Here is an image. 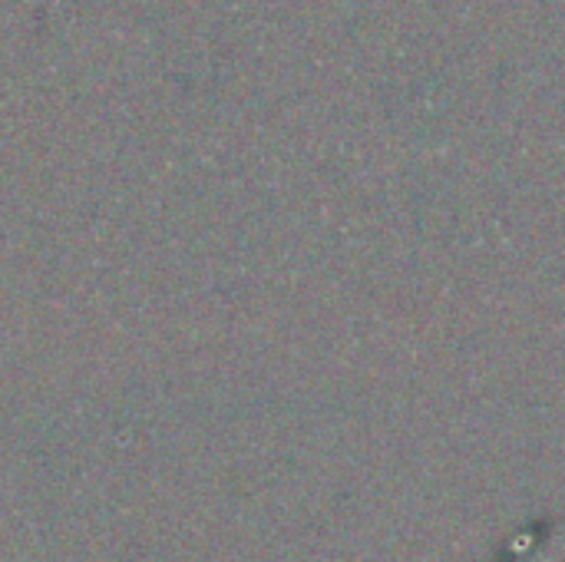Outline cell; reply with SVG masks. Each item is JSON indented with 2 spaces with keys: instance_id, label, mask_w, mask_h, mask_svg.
I'll list each match as a JSON object with an SVG mask.
<instances>
[]
</instances>
